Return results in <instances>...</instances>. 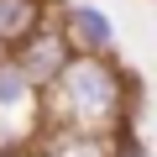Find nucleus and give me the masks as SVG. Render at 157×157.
Masks as SVG:
<instances>
[{"label":"nucleus","mask_w":157,"mask_h":157,"mask_svg":"<svg viewBox=\"0 0 157 157\" xmlns=\"http://www.w3.org/2000/svg\"><path fill=\"white\" fill-rule=\"evenodd\" d=\"M68 68V52H63V42L58 37H37L32 47H26V58H21V78L26 84H37V78H52V73H63Z\"/></svg>","instance_id":"2"},{"label":"nucleus","mask_w":157,"mask_h":157,"mask_svg":"<svg viewBox=\"0 0 157 157\" xmlns=\"http://www.w3.org/2000/svg\"><path fill=\"white\" fill-rule=\"evenodd\" d=\"M73 32L84 37L89 47H110V42H115V32L100 21V11H94V6H78V11H73Z\"/></svg>","instance_id":"3"},{"label":"nucleus","mask_w":157,"mask_h":157,"mask_svg":"<svg viewBox=\"0 0 157 157\" xmlns=\"http://www.w3.org/2000/svg\"><path fill=\"white\" fill-rule=\"evenodd\" d=\"M63 89H68L73 110L89 115V121H100V115L115 110V78H110L100 63H73V68H63Z\"/></svg>","instance_id":"1"},{"label":"nucleus","mask_w":157,"mask_h":157,"mask_svg":"<svg viewBox=\"0 0 157 157\" xmlns=\"http://www.w3.org/2000/svg\"><path fill=\"white\" fill-rule=\"evenodd\" d=\"M32 16H37L32 0H0V37H21L32 26Z\"/></svg>","instance_id":"4"}]
</instances>
